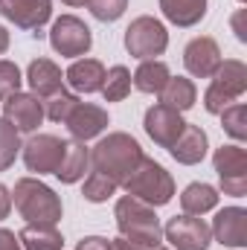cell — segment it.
<instances>
[{
    "label": "cell",
    "mask_w": 247,
    "mask_h": 250,
    "mask_svg": "<svg viewBox=\"0 0 247 250\" xmlns=\"http://www.w3.org/2000/svg\"><path fill=\"white\" fill-rule=\"evenodd\" d=\"M221 128L233 140H247V105L245 102H233L230 108L221 111Z\"/></svg>",
    "instance_id": "83f0119b"
},
{
    "label": "cell",
    "mask_w": 247,
    "mask_h": 250,
    "mask_svg": "<svg viewBox=\"0 0 247 250\" xmlns=\"http://www.w3.org/2000/svg\"><path fill=\"white\" fill-rule=\"evenodd\" d=\"M212 239L224 248H245L247 245V209L242 207H224L212 221Z\"/></svg>",
    "instance_id": "2e32d148"
},
{
    "label": "cell",
    "mask_w": 247,
    "mask_h": 250,
    "mask_svg": "<svg viewBox=\"0 0 247 250\" xmlns=\"http://www.w3.org/2000/svg\"><path fill=\"white\" fill-rule=\"evenodd\" d=\"M90 169V148H84L82 140H64V157L56 169V178L62 184H76Z\"/></svg>",
    "instance_id": "d6986e66"
},
{
    "label": "cell",
    "mask_w": 247,
    "mask_h": 250,
    "mask_svg": "<svg viewBox=\"0 0 247 250\" xmlns=\"http://www.w3.org/2000/svg\"><path fill=\"white\" fill-rule=\"evenodd\" d=\"M21 90V70L12 62H0V99H9Z\"/></svg>",
    "instance_id": "1f68e13d"
},
{
    "label": "cell",
    "mask_w": 247,
    "mask_h": 250,
    "mask_svg": "<svg viewBox=\"0 0 247 250\" xmlns=\"http://www.w3.org/2000/svg\"><path fill=\"white\" fill-rule=\"evenodd\" d=\"M76 250H111V242L102 239V236H87L76 245Z\"/></svg>",
    "instance_id": "d6a6232c"
},
{
    "label": "cell",
    "mask_w": 247,
    "mask_h": 250,
    "mask_svg": "<svg viewBox=\"0 0 247 250\" xmlns=\"http://www.w3.org/2000/svg\"><path fill=\"white\" fill-rule=\"evenodd\" d=\"M18 242L23 250H62L64 236L56 224H26L18 233Z\"/></svg>",
    "instance_id": "7402d4cb"
},
{
    "label": "cell",
    "mask_w": 247,
    "mask_h": 250,
    "mask_svg": "<svg viewBox=\"0 0 247 250\" xmlns=\"http://www.w3.org/2000/svg\"><path fill=\"white\" fill-rule=\"evenodd\" d=\"M0 15L18 29H29L38 35V29L53 15V0H0Z\"/></svg>",
    "instance_id": "8fae6325"
},
{
    "label": "cell",
    "mask_w": 247,
    "mask_h": 250,
    "mask_svg": "<svg viewBox=\"0 0 247 250\" xmlns=\"http://www.w3.org/2000/svg\"><path fill=\"white\" fill-rule=\"evenodd\" d=\"M3 117L15 125L18 131L32 134L41 120H44V102L35 93H12L9 99H3Z\"/></svg>",
    "instance_id": "4fadbf2b"
},
{
    "label": "cell",
    "mask_w": 247,
    "mask_h": 250,
    "mask_svg": "<svg viewBox=\"0 0 247 250\" xmlns=\"http://www.w3.org/2000/svg\"><path fill=\"white\" fill-rule=\"evenodd\" d=\"M154 250H169V248H154Z\"/></svg>",
    "instance_id": "ab89813d"
},
{
    "label": "cell",
    "mask_w": 247,
    "mask_h": 250,
    "mask_svg": "<svg viewBox=\"0 0 247 250\" xmlns=\"http://www.w3.org/2000/svg\"><path fill=\"white\" fill-rule=\"evenodd\" d=\"M206 131L201 128V125H189L186 123L184 134L178 137V143L169 148L172 151V157L178 160V163H184V166H195V163H201L204 157H206Z\"/></svg>",
    "instance_id": "ffe728a7"
},
{
    "label": "cell",
    "mask_w": 247,
    "mask_h": 250,
    "mask_svg": "<svg viewBox=\"0 0 247 250\" xmlns=\"http://www.w3.org/2000/svg\"><path fill=\"white\" fill-rule=\"evenodd\" d=\"M12 204L26 224H59L64 212L62 198L38 178H21L12 192Z\"/></svg>",
    "instance_id": "3957f363"
},
{
    "label": "cell",
    "mask_w": 247,
    "mask_h": 250,
    "mask_svg": "<svg viewBox=\"0 0 247 250\" xmlns=\"http://www.w3.org/2000/svg\"><path fill=\"white\" fill-rule=\"evenodd\" d=\"M195 99H198V90H195L192 79H184V76H169V82L160 90V105H166L178 114L189 111L195 105Z\"/></svg>",
    "instance_id": "44dd1931"
},
{
    "label": "cell",
    "mask_w": 247,
    "mask_h": 250,
    "mask_svg": "<svg viewBox=\"0 0 247 250\" xmlns=\"http://www.w3.org/2000/svg\"><path fill=\"white\" fill-rule=\"evenodd\" d=\"M184 64L195 79H209L221 64V50H218L215 38H209V35L192 38L184 50Z\"/></svg>",
    "instance_id": "9a60e30c"
},
{
    "label": "cell",
    "mask_w": 247,
    "mask_h": 250,
    "mask_svg": "<svg viewBox=\"0 0 247 250\" xmlns=\"http://www.w3.org/2000/svg\"><path fill=\"white\" fill-rule=\"evenodd\" d=\"M26 82H29V87L38 99H50L53 93H59L64 87L62 67L56 62H50V59H35L26 70Z\"/></svg>",
    "instance_id": "e0dca14e"
},
{
    "label": "cell",
    "mask_w": 247,
    "mask_h": 250,
    "mask_svg": "<svg viewBox=\"0 0 247 250\" xmlns=\"http://www.w3.org/2000/svg\"><path fill=\"white\" fill-rule=\"evenodd\" d=\"M64 125H67L73 140L87 143V140L99 137L108 128V111L99 108V105H90V102H76V108L70 111V117L64 120Z\"/></svg>",
    "instance_id": "5bb4252c"
},
{
    "label": "cell",
    "mask_w": 247,
    "mask_h": 250,
    "mask_svg": "<svg viewBox=\"0 0 247 250\" xmlns=\"http://www.w3.org/2000/svg\"><path fill=\"white\" fill-rule=\"evenodd\" d=\"M242 3H245V0H242Z\"/></svg>",
    "instance_id": "60d3db41"
},
{
    "label": "cell",
    "mask_w": 247,
    "mask_h": 250,
    "mask_svg": "<svg viewBox=\"0 0 247 250\" xmlns=\"http://www.w3.org/2000/svg\"><path fill=\"white\" fill-rule=\"evenodd\" d=\"M6 50H9V32H6V29L0 26V56H3Z\"/></svg>",
    "instance_id": "74e56055"
},
{
    "label": "cell",
    "mask_w": 247,
    "mask_h": 250,
    "mask_svg": "<svg viewBox=\"0 0 247 250\" xmlns=\"http://www.w3.org/2000/svg\"><path fill=\"white\" fill-rule=\"evenodd\" d=\"M111 250H145V248H140V245H134V242H128V239H114L111 242Z\"/></svg>",
    "instance_id": "8d00e7d4"
},
{
    "label": "cell",
    "mask_w": 247,
    "mask_h": 250,
    "mask_svg": "<svg viewBox=\"0 0 247 250\" xmlns=\"http://www.w3.org/2000/svg\"><path fill=\"white\" fill-rule=\"evenodd\" d=\"M128 93H131V70L123 64L105 70V84H102L105 102H123Z\"/></svg>",
    "instance_id": "484cf974"
},
{
    "label": "cell",
    "mask_w": 247,
    "mask_h": 250,
    "mask_svg": "<svg viewBox=\"0 0 247 250\" xmlns=\"http://www.w3.org/2000/svg\"><path fill=\"white\" fill-rule=\"evenodd\" d=\"M50 44L59 56L76 59L93 47V35H90V26L84 21H79L76 15H62L50 29Z\"/></svg>",
    "instance_id": "52a82bcc"
},
{
    "label": "cell",
    "mask_w": 247,
    "mask_h": 250,
    "mask_svg": "<svg viewBox=\"0 0 247 250\" xmlns=\"http://www.w3.org/2000/svg\"><path fill=\"white\" fill-rule=\"evenodd\" d=\"M224 195H247V151L242 146H221L212 157Z\"/></svg>",
    "instance_id": "ba28073f"
},
{
    "label": "cell",
    "mask_w": 247,
    "mask_h": 250,
    "mask_svg": "<svg viewBox=\"0 0 247 250\" xmlns=\"http://www.w3.org/2000/svg\"><path fill=\"white\" fill-rule=\"evenodd\" d=\"M76 102H79V99L62 87L59 93H53L50 99H44V117L53 120V123H64V120L70 117V111L76 108Z\"/></svg>",
    "instance_id": "f546056e"
},
{
    "label": "cell",
    "mask_w": 247,
    "mask_h": 250,
    "mask_svg": "<svg viewBox=\"0 0 247 250\" xmlns=\"http://www.w3.org/2000/svg\"><path fill=\"white\" fill-rule=\"evenodd\" d=\"M87 6H90V15H93L96 21H102V23H114V21H120V18L125 15L128 0H90Z\"/></svg>",
    "instance_id": "4dcf8cb0"
},
{
    "label": "cell",
    "mask_w": 247,
    "mask_h": 250,
    "mask_svg": "<svg viewBox=\"0 0 247 250\" xmlns=\"http://www.w3.org/2000/svg\"><path fill=\"white\" fill-rule=\"evenodd\" d=\"M166 242H172L175 250H206L212 245V230L201 215H175L169 218L163 230Z\"/></svg>",
    "instance_id": "9c48e42d"
},
{
    "label": "cell",
    "mask_w": 247,
    "mask_h": 250,
    "mask_svg": "<svg viewBox=\"0 0 247 250\" xmlns=\"http://www.w3.org/2000/svg\"><path fill=\"white\" fill-rule=\"evenodd\" d=\"M117 184L114 181H108L105 175H99V172H90L87 175V181H84V189H82V195H84V201H90V204H102V201H108L111 195H117Z\"/></svg>",
    "instance_id": "f1b7e54d"
},
{
    "label": "cell",
    "mask_w": 247,
    "mask_h": 250,
    "mask_svg": "<svg viewBox=\"0 0 247 250\" xmlns=\"http://www.w3.org/2000/svg\"><path fill=\"white\" fill-rule=\"evenodd\" d=\"M123 189L131 198H137V201H143V204H148V207H163V204H169L172 195H175V181H172V175H169L157 160L143 157V160L137 163V169L125 178Z\"/></svg>",
    "instance_id": "277c9868"
},
{
    "label": "cell",
    "mask_w": 247,
    "mask_h": 250,
    "mask_svg": "<svg viewBox=\"0 0 247 250\" xmlns=\"http://www.w3.org/2000/svg\"><path fill=\"white\" fill-rule=\"evenodd\" d=\"M160 9L175 26H195L206 15V0H160Z\"/></svg>",
    "instance_id": "cb8c5ba5"
},
{
    "label": "cell",
    "mask_w": 247,
    "mask_h": 250,
    "mask_svg": "<svg viewBox=\"0 0 247 250\" xmlns=\"http://www.w3.org/2000/svg\"><path fill=\"white\" fill-rule=\"evenodd\" d=\"M9 209H12V192L0 184V221L9 215Z\"/></svg>",
    "instance_id": "d590c367"
},
{
    "label": "cell",
    "mask_w": 247,
    "mask_h": 250,
    "mask_svg": "<svg viewBox=\"0 0 247 250\" xmlns=\"http://www.w3.org/2000/svg\"><path fill=\"white\" fill-rule=\"evenodd\" d=\"M166 47H169V32H166V26L157 18L140 15V18H134L128 23V29H125V50L134 59L148 62L154 56H163Z\"/></svg>",
    "instance_id": "8992f818"
},
{
    "label": "cell",
    "mask_w": 247,
    "mask_h": 250,
    "mask_svg": "<svg viewBox=\"0 0 247 250\" xmlns=\"http://www.w3.org/2000/svg\"><path fill=\"white\" fill-rule=\"evenodd\" d=\"M145 134L160 146V148H172L175 143H178V137L184 134V117L178 114V111H172V108H166V105H151L148 111H145Z\"/></svg>",
    "instance_id": "7c38bea8"
},
{
    "label": "cell",
    "mask_w": 247,
    "mask_h": 250,
    "mask_svg": "<svg viewBox=\"0 0 247 250\" xmlns=\"http://www.w3.org/2000/svg\"><path fill=\"white\" fill-rule=\"evenodd\" d=\"M247 9H236V15H233V32H236V38L239 41H247Z\"/></svg>",
    "instance_id": "836d02e7"
},
{
    "label": "cell",
    "mask_w": 247,
    "mask_h": 250,
    "mask_svg": "<svg viewBox=\"0 0 247 250\" xmlns=\"http://www.w3.org/2000/svg\"><path fill=\"white\" fill-rule=\"evenodd\" d=\"M143 148L140 143L125 134V131H114L108 137H102L93 148H90V169L105 175L108 181H114L117 187H123L125 178L137 169V163L143 160Z\"/></svg>",
    "instance_id": "6da1fadb"
},
{
    "label": "cell",
    "mask_w": 247,
    "mask_h": 250,
    "mask_svg": "<svg viewBox=\"0 0 247 250\" xmlns=\"http://www.w3.org/2000/svg\"><path fill=\"white\" fill-rule=\"evenodd\" d=\"M18 151H21V131L6 117H0V172H6L15 163Z\"/></svg>",
    "instance_id": "4316f807"
},
{
    "label": "cell",
    "mask_w": 247,
    "mask_h": 250,
    "mask_svg": "<svg viewBox=\"0 0 247 250\" xmlns=\"http://www.w3.org/2000/svg\"><path fill=\"white\" fill-rule=\"evenodd\" d=\"M169 67L166 62H157V59H148V62H143L137 70H134V76H131V84L140 90V93H160L163 90V84L169 82Z\"/></svg>",
    "instance_id": "603a6c76"
},
{
    "label": "cell",
    "mask_w": 247,
    "mask_h": 250,
    "mask_svg": "<svg viewBox=\"0 0 247 250\" xmlns=\"http://www.w3.org/2000/svg\"><path fill=\"white\" fill-rule=\"evenodd\" d=\"M64 79L79 93H96L105 84V64L96 62V59H79V62H73L67 67Z\"/></svg>",
    "instance_id": "ac0fdd59"
},
{
    "label": "cell",
    "mask_w": 247,
    "mask_h": 250,
    "mask_svg": "<svg viewBox=\"0 0 247 250\" xmlns=\"http://www.w3.org/2000/svg\"><path fill=\"white\" fill-rule=\"evenodd\" d=\"M62 3H67V6H84V3H90V0H62Z\"/></svg>",
    "instance_id": "f35d334b"
},
{
    "label": "cell",
    "mask_w": 247,
    "mask_h": 250,
    "mask_svg": "<svg viewBox=\"0 0 247 250\" xmlns=\"http://www.w3.org/2000/svg\"><path fill=\"white\" fill-rule=\"evenodd\" d=\"M215 204H218V189L209 184H189L181 195V207L186 215H204L215 209Z\"/></svg>",
    "instance_id": "d4e9b609"
},
{
    "label": "cell",
    "mask_w": 247,
    "mask_h": 250,
    "mask_svg": "<svg viewBox=\"0 0 247 250\" xmlns=\"http://www.w3.org/2000/svg\"><path fill=\"white\" fill-rule=\"evenodd\" d=\"M114 218H117V227H120V236L140 245L145 250H154L163 245V227H160V218L154 212V207L125 195L117 201L114 207Z\"/></svg>",
    "instance_id": "7a4b0ae2"
},
{
    "label": "cell",
    "mask_w": 247,
    "mask_h": 250,
    "mask_svg": "<svg viewBox=\"0 0 247 250\" xmlns=\"http://www.w3.org/2000/svg\"><path fill=\"white\" fill-rule=\"evenodd\" d=\"M21 148H23L26 169L35 175H56V169L64 157V140H59L56 134H35Z\"/></svg>",
    "instance_id": "30bf717a"
},
{
    "label": "cell",
    "mask_w": 247,
    "mask_h": 250,
    "mask_svg": "<svg viewBox=\"0 0 247 250\" xmlns=\"http://www.w3.org/2000/svg\"><path fill=\"white\" fill-rule=\"evenodd\" d=\"M209 87L204 93V108L209 114H221L236 99H242L247 90V67L239 59H227L218 64V70L209 76Z\"/></svg>",
    "instance_id": "5b68a950"
},
{
    "label": "cell",
    "mask_w": 247,
    "mask_h": 250,
    "mask_svg": "<svg viewBox=\"0 0 247 250\" xmlns=\"http://www.w3.org/2000/svg\"><path fill=\"white\" fill-rule=\"evenodd\" d=\"M0 250H23V248H21V242H18V236L12 230L0 227Z\"/></svg>",
    "instance_id": "e575fe53"
}]
</instances>
